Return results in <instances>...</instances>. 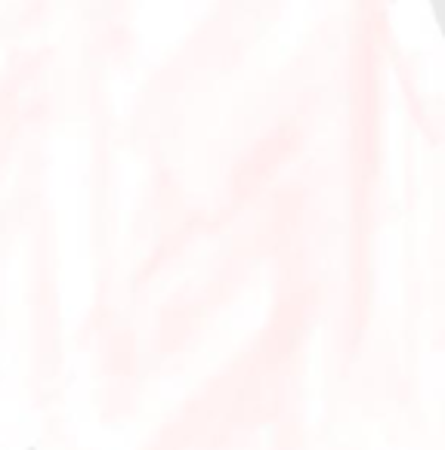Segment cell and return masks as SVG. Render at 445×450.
Segmentation results:
<instances>
[{"instance_id": "1", "label": "cell", "mask_w": 445, "mask_h": 450, "mask_svg": "<svg viewBox=\"0 0 445 450\" xmlns=\"http://www.w3.org/2000/svg\"><path fill=\"white\" fill-rule=\"evenodd\" d=\"M28 450H34V447H28Z\"/></svg>"}]
</instances>
